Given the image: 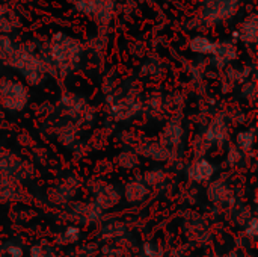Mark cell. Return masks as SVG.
Segmentation results:
<instances>
[{
    "mask_svg": "<svg viewBox=\"0 0 258 257\" xmlns=\"http://www.w3.org/2000/svg\"><path fill=\"white\" fill-rule=\"evenodd\" d=\"M192 48L200 53H210V52H213V44L207 39L198 38L192 42Z\"/></svg>",
    "mask_w": 258,
    "mask_h": 257,
    "instance_id": "obj_3",
    "label": "cell"
},
{
    "mask_svg": "<svg viewBox=\"0 0 258 257\" xmlns=\"http://www.w3.org/2000/svg\"><path fill=\"white\" fill-rule=\"evenodd\" d=\"M228 162H230L231 165H236V164L239 162V153H237V150H230Z\"/></svg>",
    "mask_w": 258,
    "mask_h": 257,
    "instance_id": "obj_6",
    "label": "cell"
},
{
    "mask_svg": "<svg viewBox=\"0 0 258 257\" xmlns=\"http://www.w3.org/2000/svg\"><path fill=\"white\" fill-rule=\"evenodd\" d=\"M8 253H9L12 257L23 256V251H21V248H18V247H11V248L8 250Z\"/></svg>",
    "mask_w": 258,
    "mask_h": 257,
    "instance_id": "obj_7",
    "label": "cell"
},
{
    "mask_svg": "<svg viewBox=\"0 0 258 257\" xmlns=\"http://www.w3.org/2000/svg\"><path fill=\"white\" fill-rule=\"evenodd\" d=\"M79 239V229L76 227H68L65 232V241L67 242H74Z\"/></svg>",
    "mask_w": 258,
    "mask_h": 257,
    "instance_id": "obj_4",
    "label": "cell"
},
{
    "mask_svg": "<svg viewBox=\"0 0 258 257\" xmlns=\"http://www.w3.org/2000/svg\"><path fill=\"white\" fill-rule=\"evenodd\" d=\"M213 173H215V167L206 159L197 161L189 170V176L195 182H207L213 176Z\"/></svg>",
    "mask_w": 258,
    "mask_h": 257,
    "instance_id": "obj_1",
    "label": "cell"
},
{
    "mask_svg": "<svg viewBox=\"0 0 258 257\" xmlns=\"http://www.w3.org/2000/svg\"><path fill=\"white\" fill-rule=\"evenodd\" d=\"M246 235H249V236H255L257 235V220L255 218H252L246 224Z\"/></svg>",
    "mask_w": 258,
    "mask_h": 257,
    "instance_id": "obj_5",
    "label": "cell"
},
{
    "mask_svg": "<svg viewBox=\"0 0 258 257\" xmlns=\"http://www.w3.org/2000/svg\"><path fill=\"white\" fill-rule=\"evenodd\" d=\"M255 136L251 130H243L237 135V145L243 150V151H249L254 145Z\"/></svg>",
    "mask_w": 258,
    "mask_h": 257,
    "instance_id": "obj_2",
    "label": "cell"
}]
</instances>
